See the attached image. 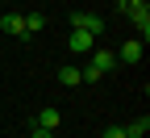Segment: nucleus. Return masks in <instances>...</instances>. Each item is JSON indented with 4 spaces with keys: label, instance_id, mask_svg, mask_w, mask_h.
<instances>
[{
    "label": "nucleus",
    "instance_id": "obj_1",
    "mask_svg": "<svg viewBox=\"0 0 150 138\" xmlns=\"http://www.w3.org/2000/svg\"><path fill=\"white\" fill-rule=\"evenodd\" d=\"M117 67V54L112 50H92V63L83 67V80H100L104 71H112Z\"/></svg>",
    "mask_w": 150,
    "mask_h": 138
},
{
    "label": "nucleus",
    "instance_id": "obj_2",
    "mask_svg": "<svg viewBox=\"0 0 150 138\" xmlns=\"http://www.w3.org/2000/svg\"><path fill=\"white\" fill-rule=\"evenodd\" d=\"M125 13H129V21L142 29V42H146V38H150V4H146V0H134Z\"/></svg>",
    "mask_w": 150,
    "mask_h": 138
},
{
    "label": "nucleus",
    "instance_id": "obj_3",
    "mask_svg": "<svg viewBox=\"0 0 150 138\" xmlns=\"http://www.w3.org/2000/svg\"><path fill=\"white\" fill-rule=\"evenodd\" d=\"M71 29H88L92 38H100L104 34V21H100L96 13H71Z\"/></svg>",
    "mask_w": 150,
    "mask_h": 138
},
{
    "label": "nucleus",
    "instance_id": "obj_4",
    "mask_svg": "<svg viewBox=\"0 0 150 138\" xmlns=\"http://www.w3.org/2000/svg\"><path fill=\"white\" fill-rule=\"evenodd\" d=\"M67 46H71L75 54H92V50H96V38H92L88 29H71V38H67Z\"/></svg>",
    "mask_w": 150,
    "mask_h": 138
},
{
    "label": "nucleus",
    "instance_id": "obj_5",
    "mask_svg": "<svg viewBox=\"0 0 150 138\" xmlns=\"http://www.w3.org/2000/svg\"><path fill=\"white\" fill-rule=\"evenodd\" d=\"M59 122H63V117H59V109H54V105H46L42 113H38V122H33V126H38V130H50V134H54V130H59Z\"/></svg>",
    "mask_w": 150,
    "mask_h": 138
},
{
    "label": "nucleus",
    "instance_id": "obj_6",
    "mask_svg": "<svg viewBox=\"0 0 150 138\" xmlns=\"http://www.w3.org/2000/svg\"><path fill=\"white\" fill-rule=\"evenodd\" d=\"M0 29L13 34V38H25V21H21L17 13H4V17H0Z\"/></svg>",
    "mask_w": 150,
    "mask_h": 138
},
{
    "label": "nucleus",
    "instance_id": "obj_7",
    "mask_svg": "<svg viewBox=\"0 0 150 138\" xmlns=\"http://www.w3.org/2000/svg\"><path fill=\"white\" fill-rule=\"evenodd\" d=\"M59 84L63 88H79L83 84V67H59Z\"/></svg>",
    "mask_w": 150,
    "mask_h": 138
},
{
    "label": "nucleus",
    "instance_id": "obj_8",
    "mask_svg": "<svg viewBox=\"0 0 150 138\" xmlns=\"http://www.w3.org/2000/svg\"><path fill=\"white\" fill-rule=\"evenodd\" d=\"M138 59H142V42H138V38H129V42L121 46V54H117V63H138Z\"/></svg>",
    "mask_w": 150,
    "mask_h": 138
},
{
    "label": "nucleus",
    "instance_id": "obj_9",
    "mask_svg": "<svg viewBox=\"0 0 150 138\" xmlns=\"http://www.w3.org/2000/svg\"><path fill=\"white\" fill-rule=\"evenodd\" d=\"M146 130H150V122H146V117H134V122L125 126V138H146Z\"/></svg>",
    "mask_w": 150,
    "mask_h": 138
},
{
    "label": "nucleus",
    "instance_id": "obj_10",
    "mask_svg": "<svg viewBox=\"0 0 150 138\" xmlns=\"http://www.w3.org/2000/svg\"><path fill=\"white\" fill-rule=\"evenodd\" d=\"M25 21V38H33L38 29H42V13H29V17H21Z\"/></svg>",
    "mask_w": 150,
    "mask_h": 138
},
{
    "label": "nucleus",
    "instance_id": "obj_11",
    "mask_svg": "<svg viewBox=\"0 0 150 138\" xmlns=\"http://www.w3.org/2000/svg\"><path fill=\"white\" fill-rule=\"evenodd\" d=\"M104 138H125V126H108V130H104Z\"/></svg>",
    "mask_w": 150,
    "mask_h": 138
},
{
    "label": "nucleus",
    "instance_id": "obj_12",
    "mask_svg": "<svg viewBox=\"0 0 150 138\" xmlns=\"http://www.w3.org/2000/svg\"><path fill=\"white\" fill-rule=\"evenodd\" d=\"M33 138H54V134H50V130H38V126H33Z\"/></svg>",
    "mask_w": 150,
    "mask_h": 138
}]
</instances>
